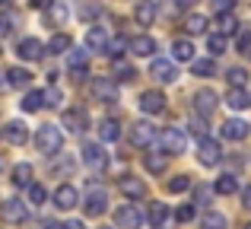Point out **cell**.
<instances>
[{
    "label": "cell",
    "instance_id": "6da1fadb",
    "mask_svg": "<svg viewBox=\"0 0 251 229\" xmlns=\"http://www.w3.org/2000/svg\"><path fill=\"white\" fill-rule=\"evenodd\" d=\"M35 147H38V153H45V156L61 153V147H64L61 127H54V124H42V127L35 130Z\"/></svg>",
    "mask_w": 251,
    "mask_h": 229
},
{
    "label": "cell",
    "instance_id": "7a4b0ae2",
    "mask_svg": "<svg viewBox=\"0 0 251 229\" xmlns=\"http://www.w3.org/2000/svg\"><path fill=\"white\" fill-rule=\"evenodd\" d=\"M162 150H166V153H184V150H188V137H184V130L181 127H166L162 130Z\"/></svg>",
    "mask_w": 251,
    "mask_h": 229
},
{
    "label": "cell",
    "instance_id": "3957f363",
    "mask_svg": "<svg viewBox=\"0 0 251 229\" xmlns=\"http://www.w3.org/2000/svg\"><path fill=\"white\" fill-rule=\"evenodd\" d=\"M83 210L89 213V217L105 213L108 210V191H105V188H89V194H86V201H83Z\"/></svg>",
    "mask_w": 251,
    "mask_h": 229
},
{
    "label": "cell",
    "instance_id": "277c9868",
    "mask_svg": "<svg viewBox=\"0 0 251 229\" xmlns=\"http://www.w3.org/2000/svg\"><path fill=\"white\" fill-rule=\"evenodd\" d=\"M220 156H223V150H220L216 140H210V137H201V140H197V159H201V166H216Z\"/></svg>",
    "mask_w": 251,
    "mask_h": 229
},
{
    "label": "cell",
    "instance_id": "5b68a950",
    "mask_svg": "<svg viewBox=\"0 0 251 229\" xmlns=\"http://www.w3.org/2000/svg\"><path fill=\"white\" fill-rule=\"evenodd\" d=\"M150 76L153 80H159V83H175L178 80V67H175V61H153L150 64Z\"/></svg>",
    "mask_w": 251,
    "mask_h": 229
},
{
    "label": "cell",
    "instance_id": "8992f818",
    "mask_svg": "<svg viewBox=\"0 0 251 229\" xmlns=\"http://www.w3.org/2000/svg\"><path fill=\"white\" fill-rule=\"evenodd\" d=\"M140 112H147V115H162V112H166V96H162L159 89H147V93L140 96Z\"/></svg>",
    "mask_w": 251,
    "mask_h": 229
},
{
    "label": "cell",
    "instance_id": "52a82bcc",
    "mask_svg": "<svg viewBox=\"0 0 251 229\" xmlns=\"http://www.w3.org/2000/svg\"><path fill=\"white\" fill-rule=\"evenodd\" d=\"M92 96H96L99 102H118V83L108 80V76H99V80L92 83Z\"/></svg>",
    "mask_w": 251,
    "mask_h": 229
},
{
    "label": "cell",
    "instance_id": "ba28073f",
    "mask_svg": "<svg viewBox=\"0 0 251 229\" xmlns=\"http://www.w3.org/2000/svg\"><path fill=\"white\" fill-rule=\"evenodd\" d=\"M83 162L89 169H105V166H108V153H105L99 143H86V147H83Z\"/></svg>",
    "mask_w": 251,
    "mask_h": 229
},
{
    "label": "cell",
    "instance_id": "9c48e42d",
    "mask_svg": "<svg viewBox=\"0 0 251 229\" xmlns=\"http://www.w3.org/2000/svg\"><path fill=\"white\" fill-rule=\"evenodd\" d=\"M76 204H80V191H76L74 185H61L54 191V207H61V210H74Z\"/></svg>",
    "mask_w": 251,
    "mask_h": 229
},
{
    "label": "cell",
    "instance_id": "30bf717a",
    "mask_svg": "<svg viewBox=\"0 0 251 229\" xmlns=\"http://www.w3.org/2000/svg\"><path fill=\"white\" fill-rule=\"evenodd\" d=\"M127 51L137 57H150V54H156V38H150V35L127 38Z\"/></svg>",
    "mask_w": 251,
    "mask_h": 229
},
{
    "label": "cell",
    "instance_id": "8fae6325",
    "mask_svg": "<svg viewBox=\"0 0 251 229\" xmlns=\"http://www.w3.org/2000/svg\"><path fill=\"white\" fill-rule=\"evenodd\" d=\"M67 67H70V74H74V80H83V76L89 74V57H86V51H80V48L70 51Z\"/></svg>",
    "mask_w": 251,
    "mask_h": 229
},
{
    "label": "cell",
    "instance_id": "7c38bea8",
    "mask_svg": "<svg viewBox=\"0 0 251 229\" xmlns=\"http://www.w3.org/2000/svg\"><path fill=\"white\" fill-rule=\"evenodd\" d=\"M115 223H118V229H140V213L130 204H124L115 210Z\"/></svg>",
    "mask_w": 251,
    "mask_h": 229
},
{
    "label": "cell",
    "instance_id": "4fadbf2b",
    "mask_svg": "<svg viewBox=\"0 0 251 229\" xmlns=\"http://www.w3.org/2000/svg\"><path fill=\"white\" fill-rule=\"evenodd\" d=\"M16 54L23 57V61H38V57L45 54V45L38 42V38H23V42L16 45Z\"/></svg>",
    "mask_w": 251,
    "mask_h": 229
},
{
    "label": "cell",
    "instance_id": "5bb4252c",
    "mask_svg": "<svg viewBox=\"0 0 251 229\" xmlns=\"http://www.w3.org/2000/svg\"><path fill=\"white\" fill-rule=\"evenodd\" d=\"M25 217H29V210H25L23 201H16V198L3 201V220H6V223H23Z\"/></svg>",
    "mask_w": 251,
    "mask_h": 229
},
{
    "label": "cell",
    "instance_id": "9a60e30c",
    "mask_svg": "<svg viewBox=\"0 0 251 229\" xmlns=\"http://www.w3.org/2000/svg\"><path fill=\"white\" fill-rule=\"evenodd\" d=\"M45 19H48L51 25H64L70 19V6L64 3V0H51L48 3V13H45Z\"/></svg>",
    "mask_w": 251,
    "mask_h": 229
},
{
    "label": "cell",
    "instance_id": "2e32d148",
    "mask_svg": "<svg viewBox=\"0 0 251 229\" xmlns=\"http://www.w3.org/2000/svg\"><path fill=\"white\" fill-rule=\"evenodd\" d=\"M121 191H124V198H130V201L147 198V185H143L140 178H134V175H124L121 178Z\"/></svg>",
    "mask_w": 251,
    "mask_h": 229
},
{
    "label": "cell",
    "instance_id": "e0dca14e",
    "mask_svg": "<svg viewBox=\"0 0 251 229\" xmlns=\"http://www.w3.org/2000/svg\"><path fill=\"white\" fill-rule=\"evenodd\" d=\"M86 124H89V118H86L83 108H70V112H64V127H67L70 134H80V130H86Z\"/></svg>",
    "mask_w": 251,
    "mask_h": 229
},
{
    "label": "cell",
    "instance_id": "ac0fdd59",
    "mask_svg": "<svg viewBox=\"0 0 251 229\" xmlns=\"http://www.w3.org/2000/svg\"><path fill=\"white\" fill-rule=\"evenodd\" d=\"M3 137L13 143V147H23V143L29 140V127H25L23 121H10V124L3 127Z\"/></svg>",
    "mask_w": 251,
    "mask_h": 229
},
{
    "label": "cell",
    "instance_id": "d6986e66",
    "mask_svg": "<svg viewBox=\"0 0 251 229\" xmlns=\"http://www.w3.org/2000/svg\"><path fill=\"white\" fill-rule=\"evenodd\" d=\"M153 137H156V130H153V124H134L130 127V140H134V147H150L153 143Z\"/></svg>",
    "mask_w": 251,
    "mask_h": 229
},
{
    "label": "cell",
    "instance_id": "ffe728a7",
    "mask_svg": "<svg viewBox=\"0 0 251 229\" xmlns=\"http://www.w3.org/2000/svg\"><path fill=\"white\" fill-rule=\"evenodd\" d=\"M194 105L201 115H213L216 112V93L213 89H201V93L194 96Z\"/></svg>",
    "mask_w": 251,
    "mask_h": 229
},
{
    "label": "cell",
    "instance_id": "44dd1931",
    "mask_svg": "<svg viewBox=\"0 0 251 229\" xmlns=\"http://www.w3.org/2000/svg\"><path fill=\"white\" fill-rule=\"evenodd\" d=\"M223 137H226V140H245L248 137V124L239 121V118H232V121L223 124Z\"/></svg>",
    "mask_w": 251,
    "mask_h": 229
},
{
    "label": "cell",
    "instance_id": "7402d4cb",
    "mask_svg": "<svg viewBox=\"0 0 251 229\" xmlns=\"http://www.w3.org/2000/svg\"><path fill=\"white\" fill-rule=\"evenodd\" d=\"M29 83H32V74L25 67H10V70H6V86L23 89V86H29Z\"/></svg>",
    "mask_w": 251,
    "mask_h": 229
},
{
    "label": "cell",
    "instance_id": "603a6c76",
    "mask_svg": "<svg viewBox=\"0 0 251 229\" xmlns=\"http://www.w3.org/2000/svg\"><path fill=\"white\" fill-rule=\"evenodd\" d=\"M74 48V38L67 35V32H57V35H51V42H48V54H64V51H70Z\"/></svg>",
    "mask_w": 251,
    "mask_h": 229
},
{
    "label": "cell",
    "instance_id": "cb8c5ba5",
    "mask_svg": "<svg viewBox=\"0 0 251 229\" xmlns=\"http://www.w3.org/2000/svg\"><path fill=\"white\" fill-rule=\"evenodd\" d=\"M143 166L150 169L153 175H162L169 169V153H147V159H143Z\"/></svg>",
    "mask_w": 251,
    "mask_h": 229
},
{
    "label": "cell",
    "instance_id": "d4e9b609",
    "mask_svg": "<svg viewBox=\"0 0 251 229\" xmlns=\"http://www.w3.org/2000/svg\"><path fill=\"white\" fill-rule=\"evenodd\" d=\"M134 16H137V23H140V25H153V19H156V3H153V0H140Z\"/></svg>",
    "mask_w": 251,
    "mask_h": 229
},
{
    "label": "cell",
    "instance_id": "484cf974",
    "mask_svg": "<svg viewBox=\"0 0 251 229\" xmlns=\"http://www.w3.org/2000/svg\"><path fill=\"white\" fill-rule=\"evenodd\" d=\"M213 191L229 198V194L239 191V178H235V175H220V178H216V185H213Z\"/></svg>",
    "mask_w": 251,
    "mask_h": 229
},
{
    "label": "cell",
    "instance_id": "4316f807",
    "mask_svg": "<svg viewBox=\"0 0 251 229\" xmlns=\"http://www.w3.org/2000/svg\"><path fill=\"white\" fill-rule=\"evenodd\" d=\"M226 105H229V108H235V112H242V108H248V105H251V96L245 93V89H232V93L226 96Z\"/></svg>",
    "mask_w": 251,
    "mask_h": 229
},
{
    "label": "cell",
    "instance_id": "83f0119b",
    "mask_svg": "<svg viewBox=\"0 0 251 229\" xmlns=\"http://www.w3.org/2000/svg\"><path fill=\"white\" fill-rule=\"evenodd\" d=\"M172 51H175V61H194V45L188 38H175Z\"/></svg>",
    "mask_w": 251,
    "mask_h": 229
},
{
    "label": "cell",
    "instance_id": "f1b7e54d",
    "mask_svg": "<svg viewBox=\"0 0 251 229\" xmlns=\"http://www.w3.org/2000/svg\"><path fill=\"white\" fill-rule=\"evenodd\" d=\"M86 45H89L92 51H105V45H108V32H105V29H89Z\"/></svg>",
    "mask_w": 251,
    "mask_h": 229
},
{
    "label": "cell",
    "instance_id": "f546056e",
    "mask_svg": "<svg viewBox=\"0 0 251 229\" xmlns=\"http://www.w3.org/2000/svg\"><path fill=\"white\" fill-rule=\"evenodd\" d=\"M19 105H23V112H38V108L45 105V93L32 89V93H25V99L19 102Z\"/></svg>",
    "mask_w": 251,
    "mask_h": 229
},
{
    "label": "cell",
    "instance_id": "4dcf8cb0",
    "mask_svg": "<svg viewBox=\"0 0 251 229\" xmlns=\"http://www.w3.org/2000/svg\"><path fill=\"white\" fill-rule=\"evenodd\" d=\"M191 70H194V76H213L216 64L210 61V57H201V61H191Z\"/></svg>",
    "mask_w": 251,
    "mask_h": 229
},
{
    "label": "cell",
    "instance_id": "1f68e13d",
    "mask_svg": "<svg viewBox=\"0 0 251 229\" xmlns=\"http://www.w3.org/2000/svg\"><path fill=\"white\" fill-rule=\"evenodd\" d=\"M13 181H16V185L19 188H29L32 185V166H29V162H23V166H16V169H13Z\"/></svg>",
    "mask_w": 251,
    "mask_h": 229
},
{
    "label": "cell",
    "instance_id": "d6a6232c",
    "mask_svg": "<svg viewBox=\"0 0 251 229\" xmlns=\"http://www.w3.org/2000/svg\"><path fill=\"white\" fill-rule=\"evenodd\" d=\"M150 223L153 226H166L169 223V207L166 204H153L150 207Z\"/></svg>",
    "mask_w": 251,
    "mask_h": 229
},
{
    "label": "cell",
    "instance_id": "836d02e7",
    "mask_svg": "<svg viewBox=\"0 0 251 229\" xmlns=\"http://www.w3.org/2000/svg\"><path fill=\"white\" fill-rule=\"evenodd\" d=\"M184 29H188L191 35H197V32H207V19H203L201 13H191V16L184 19Z\"/></svg>",
    "mask_w": 251,
    "mask_h": 229
},
{
    "label": "cell",
    "instance_id": "e575fe53",
    "mask_svg": "<svg viewBox=\"0 0 251 229\" xmlns=\"http://www.w3.org/2000/svg\"><path fill=\"white\" fill-rule=\"evenodd\" d=\"M226 217L223 213H203V220H201V229H226Z\"/></svg>",
    "mask_w": 251,
    "mask_h": 229
},
{
    "label": "cell",
    "instance_id": "d590c367",
    "mask_svg": "<svg viewBox=\"0 0 251 229\" xmlns=\"http://www.w3.org/2000/svg\"><path fill=\"white\" fill-rule=\"evenodd\" d=\"M99 137H102V140H118V137H121L118 121H102V124H99Z\"/></svg>",
    "mask_w": 251,
    "mask_h": 229
},
{
    "label": "cell",
    "instance_id": "8d00e7d4",
    "mask_svg": "<svg viewBox=\"0 0 251 229\" xmlns=\"http://www.w3.org/2000/svg\"><path fill=\"white\" fill-rule=\"evenodd\" d=\"M115 80H124V83H130V80H137V70L130 67V64L118 61V64H115Z\"/></svg>",
    "mask_w": 251,
    "mask_h": 229
},
{
    "label": "cell",
    "instance_id": "74e56055",
    "mask_svg": "<svg viewBox=\"0 0 251 229\" xmlns=\"http://www.w3.org/2000/svg\"><path fill=\"white\" fill-rule=\"evenodd\" d=\"M235 32H239V23H235V16L232 13H226V16H220V35H235Z\"/></svg>",
    "mask_w": 251,
    "mask_h": 229
},
{
    "label": "cell",
    "instance_id": "f35d334b",
    "mask_svg": "<svg viewBox=\"0 0 251 229\" xmlns=\"http://www.w3.org/2000/svg\"><path fill=\"white\" fill-rule=\"evenodd\" d=\"M226 80L232 83L235 89H242V86H245V80H248V74H245L242 67H229V70H226Z\"/></svg>",
    "mask_w": 251,
    "mask_h": 229
},
{
    "label": "cell",
    "instance_id": "ab89813d",
    "mask_svg": "<svg viewBox=\"0 0 251 229\" xmlns=\"http://www.w3.org/2000/svg\"><path fill=\"white\" fill-rule=\"evenodd\" d=\"M105 51H108L111 57H121L124 51H127V38H124V35H121V38H111V42L105 45Z\"/></svg>",
    "mask_w": 251,
    "mask_h": 229
},
{
    "label": "cell",
    "instance_id": "60d3db41",
    "mask_svg": "<svg viewBox=\"0 0 251 229\" xmlns=\"http://www.w3.org/2000/svg\"><path fill=\"white\" fill-rule=\"evenodd\" d=\"M166 188H169L172 194H181V191H188V188H191V178H188V175H175Z\"/></svg>",
    "mask_w": 251,
    "mask_h": 229
},
{
    "label": "cell",
    "instance_id": "b9f144b4",
    "mask_svg": "<svg viewBox=\"0 0 251 229\" xmlns=\"http://www.w3.org/2000/svg\"><path fill=\"white\" fill-rule=\"evenodd\" d=\"M29 201H32V204H45V201H48V191L32 181V185H29Z\"/></svg>",
    "mask_w": 251,
    "mask_h": 229
},
{
    "label": "cell",
    "instance_id": "7bdbcfd3",
    "mask_svg": "<svg viewBox=\"0 0 251 229\" xmlns=\"http://www.w3.org/2000/svg\"><path fill=\"white\" fill-rule=\"evenodd\" d=\"M207 45H210V51H213V54H223V51H226V35H220V32H216V35L207 38Z\"/></svg>",
    "mask_w": 251,
    "mask_h": 229
},
{
    "label": "cell",
    "instance_id": "ee69618b",
    "mask_svg": "<svg viewBox=\"0 0 251 229\" xmlns=\"http://www.w3.org/2000/svg\"><path fill=\"white\" fill-rule=\"evenodd\" d=\"M239 51L245 57H251V29H242L239 32Z\"/></svg>",
    "mask_w": 251,
    "mask_h": 229
},
{
    "label": "cell",
    "instance_id": "f6af8a7d",
    "mask_svg": "<svg viewBox=\"0 0 251 229\" xmlns=\"http://www.w3.org/2000/svg\"><path fill=\"white\" fill-rule=\"evenodd\" d=\"M64 102V96H61V89H48L45 93V105H51V108H57Z\"/></svg>",
    "mask_w": 251,
    "mask_h": 229
},
{
    "label": "cell",
    "instance_id": "bcb514c9",
    "mask_svg": "<svg viewBox=\"0 0 251 229\" xmlns=\"http://www.w3.org/2000/svg\"><path fill=\"white\" fill-rule=\"evenodd\" d=\"M235 0H213V13H220V16H226V13H232Z\"/></svg>",
    "mask_w": 251,
    "mask_h": 229
},
{
    "label": "cell",
    "instance_id": "7dc6e473",
    "mask_svg": "<svg viewBox=\"0 0 251 229\" xmlns=\"http://www.w3.org/2000/svg\"><path fill=\"white\" fill-rule=\"evenodd\" d=\"M210 198H213V188H207V185L197 188V204H210Z\"/></svg>",
    "mask_w": 251,
    "mask_h": 229
},
{
    "label": "cell",
    "instance_id": "c3c4849f",
    "mask_svg": "<svg viewBox=\"0 0 251 229\" xmlns=\"http://www.w3.org/2000/svg\"><path fill=\"white\" fill-rule=\"evenodd\" d=\"M178 220H181V223H188V220H194V207L191 204H184V207H178V213H175Z\"/></svg>",
    "mask_w": 251,
    "mask_h": 229
},
{
    "label": "cell",
    "instance_id": "681fc988",
    "mask_svg": "<svg viewBox=\"0 0 251 229\" xmlns=\"http://www.w3.org/2000/svg\"><path fill=\"white\" fill-rule=\"evenodd\" d=\"M191 127H194L197 137H207V124H203V118H191Z\"/></svg>",
    "mask_w": 251,
    "mask_h": 229
},
{
    "label": "cell",
    "instance_id": "f907efd6",
    "mask_svg": "<svg viewBox=\"0 0 251 229\" xmlns=\"http://www.w3.org/2000/svg\"><path fill=\"white\" fill-rule=\"evenodd\" d=\"M242 204H245V207H248V210H251V185L245 188V191H242Z\"/></svg>",
    "mask_w": 251,
    "mask_h": 229
},
{
    "label": "cell",
    "instance_id": "816d5d0a",
    "mask_svg": "<svg viewBox=\"0 0 251 229\" xmlns=\"http://www.w3.org/2000/svg\"><path fill=\"white\" fill-rule=\"evenodd\" d=\"M61 229H86V226L80 223V220H67V223H64Z\"/></svg>",
    "mask_w": 251,
    "mask_h": 229
},
{
    "label": "cell",
    "instance_id": "f5cc1de1",
    "mask_svg": "<svg viewBox=\"0 0 251 229\" xmlns=\"http://www.w3.org/2000/svg\"><path fill=\"white\" fill-rule=\"evenodd\" d=\"M32 3H35V6H45V3H51V0H32Z\"/></svg>",
    "mask_w": 251,
    "mask_h": 229
},
{
    "label": "cell",
    "instance_id": "db71d44e",
    "mask_svg": "<svg viewBox=\"0 0 251 229\" xmlns=\"http://www.w3.org/2000/svg\"><path fill=\"white\" fill-rule=\"evenodd\" d=\"M6 3H10V0H0V6H6Z\"/></svg>",
    "mask_w": 251,
    "mask_h": 229
},
{
    "label": "cell",
    "instance_id": "11a10c76",
    "mask_svg": "<svg viewBox=\"0 0 251 229\" xmlns=\"http://www.w3.org/2000/svg\"><path fill=\"white\" fill-rule=\"evenodd\" d=\"M99 229H111V226H99Z\"/></svg>",
    "mask_w": 251,
    "mask_h": 229
},
{
    "label": "cell",
    "instance_id": "9f6ffc18",
    "mask_svg": "<svg viewBox=\"0 0 251 229\" xmlns=\"http://www.w3.org/2000/svg\"><path fill=\"white\" fill-rule=\"evenodd\" d=\"M245 229H251V223H248V226H245Z\"/></svg>",
    "mask_w": 251,
    "mask_h": 229
}]
</instances>
